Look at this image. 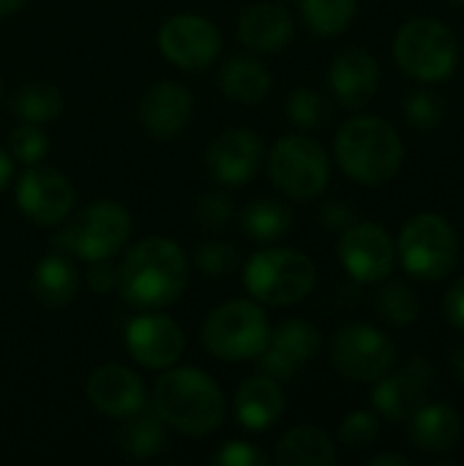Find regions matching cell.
Wrapping results in <instances>:
<instances>
[{"instance_id":"1","label":"cell","mask_w":464,"mask_h":466,"mask_svg":"<svg viewBox=\"0 0 464 466\" xmlns=\"http://www.w3.org/2000/svg\"><path fill=\"white\" fill-rule=\"evenodd\" d=\"M189 284V259L170 238H145L123 257L118 289L134 309L153 311L172 306Z\"/></svg>"},{"instance_id":"2","label":"cell","mask_w":464,"mask_h":466,"mask_svg":"<svg viewBox=\"0 0 464 466\" xmlns=\"http://www.w3.org/2000/svg\"><path fill=\"white\" fill-rule=\"evenodd\" d=\"M153 410L186 437H208L224 423L227 401L216 380L200 369H164L153 385Z\"/></svg>"},{"instance_id":"3","label":"cell","mask_w":464,"mask_h":466,"mask_svg":"<svg viewBox=\"0 0 464 466\" xmlns=\"http://www.w3.org/2000/svg\"><path fill=\"white\" fill-rule=\"evenodd\" d=\"M334 153L342 172L361 186H383L397 177L405 164L399 131L375 115L347 120L336 134Z\"/></svg>"},{"instance_id":"4","label":"cell","mask_w":464,"mask_h":466,"mask_svg":"<svg viewBox=\"0 0 464 466\" xmlns=\"http://www.w3.org/2000/svg\"><path fill=\"white\" fill-rule=\"evenodd\" d=\"M394 60L407 76L418 82H446L457 71L459 41L440 19L416 16L397 30Z\"/></svg>"},{"instance_id":"5","label":"cell","mask_w":464,"mask_h":466,"mask_svg":"<svg viewBox=\"0 0 464 466\" xmlns=\"http://www.w3.org/2000/svg\"><path fill=\"white\" fill-rule=\"evenodd\" d=\"M249 295L263 306H293L309 298L317 284L314 262L293 248L257 251L243 268Z\"/></svg>"},{"instance_id":"6","label":"cell","mask_w":464,"mask_h":466,"mask_svg":"<svg viewBox=\"0 0 464 466\" xmlns=\"http://www.w3.org/2000/svg\"><path fill=\"white\" fill-rule=\"evenodd\" d=\"M271 322L257 300H227L216 306L202 325L205 350L227 363L260 358L268 347Z\"/></svg>"},{"instance_id":"7","label":"cell","mask_w":464,"mask_h":466,"mask_svg":"<svg viewBox=\"0 0 464 466\" xmlns=\"http://www.w3.org/2000/svg\"><path fill=\"white\" fill-rule=\"evenodd\" d=\"M131 235V216L120 202L98 199L68 218V224L57 235V246L82 259L101 262L112 259Z\"/></svg>"},{"instance_id":"8","label":"cell","mask_w":464,"mask_h":466,"mask_svg":"<svg viewBox=\"0 0 464 466\" xmlns=\"http://www.w3.org/2000/svg\"><path fill=\"white\" fill-rule=\"evenodd\" d=\"M459 240L454 227L440 213H418L410 221H405L399 240H397V257L402 268L421 281H440L451 273L457 265Z\"/></svg>"},{"instance_id":"9","label":"cell","mask_w":464,"mask_h":466,"mask_svg":"<svg viewBox=\"0 0 464 466\" xmlns=\"http://www.w3.org/2000/svg\"><path fill=\"white\" fill-rule=\"evenodd\" d=\"M268 175L282 194L293 199H312L325 191L331 180V161L320 142L290 134L271 147Z\"/></svg>"},{"instance_id":"10","label":"cell","mask_w":464,"mask_h":466,"mask_svg":"<svg viewBox=\"0 0 464 466\" xmlns=\"http://www.w3.org/2000/svg\"><path fill=\"white\" fill-rule=\"evenodd\" d=\"M394 344L391 339L366 322H353L336 330L331 339V363L334 369L358 385L377 382L394 366Z\"/></svg>"},{"instance_id":"11","label":"cell","mask_w":464,"mask_h":466,"mask_svg":"<svg viewBox=\"0 0 464 466\" xmlns=\"http://www.w3.org/2000/svg\"><path fill=\"white\" fill-rule=\"evenodd\" d=\"M339 262L358 284H383L397 265V243L375 221H356L339 238Z\"/></svg>"},{"instance_id":"12","label":"cell","mask_w":464,"mask_h":466,"mask_svg":"<svg viewBox=\"0 0 464 466\" xmlns=\"http://www.w3.org/2000/svg\"><path fill=\"white\" fill-rule=\"evenodd\" d=\"M19 213L38 227H57L74 210V188L68 177L52 167L30 164L16 183Z\"/></svg>"},{"instance_id":"13","label":"cell","mask_w":464,"mask_h":466,"mask_svg":"<svg viewBox=\"0 0 464 466\" xmlns=\"http://www.w3.org/2000/svg\"><path fill=\"white\" fill-rule=\"evenodd\" d=\"M159 49L172 66L186 71H200L219 57L222 33L205 16L175 14L159 27Z\"/></svg>"},{"instance_id":"14","label":"cell","mask_w":464,"mask_h":466,"mask_svg":"<svg viewBox=\"0 0 464 466\" xmlns=\"http://www.w3.org/2000/svg\"><path fill=\"white\" fill-rule=\"evenodd\" d=\"M435 382V369L427 358L416 355L405 369L386 371L377 382H372V404L380 418L391 423H405L416 415L421 404H427V393Z\"/></svg>"},{"instance_id":"15","label":"cell","mask_w":464,"mask_h":466,"mask_svg":"<svg viewBox=\"0 0 464 466\" xmlns=\"http://www.w3.org/2000/svg\"><path fill=\"white\" fill-rule=\"evenodd\" d=\"M126 350L139 366L164 371L180 360L186 336L180 325L164 314H139L126 325Z\"/></svg>"},{"instance_id":"16","label":"cell","mask_w":464,"mask_h":466,"mask_svg":"<svg viewBox=\"0 0 464 466\" xmlns=\"http://www.w3.org/2000/svg\"><path fill=\"white\" fill-rule=\"evenodd\" d=\"M323 347L320 330L306 319H287L276 330H271L268 347L260 352V366L276 382L293 380L306 363L317 358Z\"/></svg>"},{"instance_id":"17","label":"cell","mask_w":464,"mask_h":466,"mask_svg":"<svg viewBox=\"0 0 464 466\" xmlns=\"http://www.w3.org/2000/svg\"><path fill=\"white\" fill-rule=\"evenodd\" d=\"M205 161H208L213 180L224 186H243L257 177L265 161V147L254 131L227 128L211 142Z\"/></svg>"},{"instance_id":"18","label":"cell","mask_w":464,"mask_h":466,"mask_svg":"<svg viewBox=\"0 0 464 466\" xmlns=\"http://www.w3.org/2000/svg\"><path fill=\"white\" fill-rule=\"evenodd\" d=\"M85 396L93 410H98L107 418H118V420L142 412L145 401H148L142 380L131 369L118 366V363H107V366L96 369L88 377Z\"/></svg>"},{"instance_id":"19","label":"cell","mask_w":464,"mask_h":466,"mask_svg":"<svg viewBox=\"0 0 464 466\" xmlns=\"http://www.w3.org/2000/svg\"><path fill=\"white\" fill-rule=\"evenodd\" d=\"M328 85L342 106L361 109L380 87V63L366 49H345L331 60Z\"/></svg>"},{"instance_id":"20","label":"cell","mask_w":464,"mask_h":466,"mask_svg":"<svg viewBox=\"0 0 464 466\" xmlns=\"http://www.w3.org/2000/svg\"><path fill=\"white\" fill-rule=\"evenodd\" d=\"M191 109H194V101H191V93L183 85H178V82H156L142 96L139 120H142L145 131L153 139L167 142V139L178 137L189 126Z\"/></svg>"},{"instance_id":"21","label":"cell","mask_w":464,"mask_h":466,"mask_svg":"<svg viewBox=\"0 0 464 466\" xmlns=\"http://www.w3.org/2000/svg\"><path fill=\"white\" fill-rule=\"evenodd\" d=\"M295 35V19L276 3H254L238 16V41L252 52H279Z\"/></svg>"},{"instance_id":"22","label":"cell","mask_w":464,"mask_h":466,"mask_svg":"<svg viewBox=\"0 0 464 466\" xmlns=\"http://www.w3.org/2000/svg\"><path fill=\"white\" fill-rule=\"evenodd\" d=\"M410 440L424 456H446L462 440V418L449 404H421L410 418Z\"/></svg>"},{"instance_id":"23","label":"cell","mask_w":464,"mask_h":466,"mask_svg":"<svg viewBox=\"0 0 464 466\" xmlns=\"http://www.w3.org/2000/svg\"><path fill=\"white\" fill-rule=\"evenodd\" d=\"M235 420L249 431H268L284 415V390L273 377H252L235 390Z\"/></svg>"},{"instance_id":"24","label":"cell","mask_w":464,"mask_h":466,"mask_svg":"<svg viewBox=\"0 0 464 466\" xmlns=\"http://www.w3.org/2000/svg\"><path fill=\"white\" fill-rule=\"evenodd\" d=\"M77 287H79L77 268L66 257V251L63 254L55 251V254L41 257L38 265H36V270H33V279H30L33 298L41 306H46V309H63V306H68L77 298Z\"/></svg>"},{"instance_id":"25","label":"cell","mask_w":464,"mask_h":466,"mask_svg":"<svg viewBox=\"0 0 464 466\" xmlns=\"http://www.w3.org/2000/svg\"><path fill=\"white\" fill-rule=\"evenodd\" d=\"M273 459L279 466H334L336 445L317 426H295L282 434Z\"/></svg>"},{"instance_id":"26","label":"cell","mask_w":464,"mask_h":466,"mask_svg":"<svg viewBox=\"0 0 464 466\" xmlns=\"http://www.w3.org/2000/svg\"><path fill=\"white\" fill-rule=\"evenodd\" d=\"M219 87L227 98L241 104H257L271 93V71L254 57H230L222 66Z\"/></svg>"},{"instance_id":"27","label":"cell","mask_w":464,"mask_h":466,"mask_svg":"<svg viewBox=\"0 0 464 466\" xmlns=\"http://www.w3.org/2000/svg\"><path fill=\"white\" fill-rule=\"evenodd\" d=\"M118 448L129 459H153L167 448V423L159 415H129L118 429Z\"/></svg>"},{"instance_id":"28","label":"cell","mask_w":464,"mask_h":466,"mask_svg":"<svg viewBox=\"0 0 464 466\" xmlns=\"http://www.w3.org/2000/svg\"><path fill=\"white\" fill-rule=\"evenodd\" d=\"M60 112H63V93L55 85L33 82V85H25L14 96V115L22 123L44 126V123L57 120Z\"/></svg>"},{"instance_id":"29","label":"cell","mask_w":464,"mask_h":466,"mask_svg":"<svg viewBox=\"0 0 464 466\" xmlns=\"http://www.w3.org/2000/svg\"><path fill=\"white\" fill-rule=\"evenodd\" d=\"M241 224H243V232L254 243H273V240H279L282 235L290 232L293 213L276 199H260V202H254V205H249L243 210Z\"/></svg>"},{"instance_id":"30","label":"cell","mask_w":464,"mask_h":466,"mask_svg":"<svg viewBox=\"0 0 464 466\" xmlns=\"http://www.w3.org/2000/svg\"><path fill=\"white\" fill-rule=\"evenodd\" d=\"M358 0H301V16L312 33L331 38L350 27L356 19Z\"/></svg>"},{"instance_id":"31","label":"cell","mask_w":464,"mask_h":466,"mask_svg":"<svg viewBox=\"0 0 464 466\" xmlns=\"http://www.w3.org/2000/svg\"><path fill=\"white\" fill-rule=\"evenodd\" d=\"M375 309H377V314L388 325H397V328L413 325L421 317V300H418V295L413 292V287H407L402 281L386 284L377 292V298H375Z\"/></svg>"},{"instance_id":"32","label":"cell","mask_w":464,"mask_h":466,"mask_svg":"<svg viewBox=\"0 0 464 466\" xmlns=\"http://www.w3.org/2000/svg\"><path fill=\"white\" fill-rule=\"evenodd\" d=\"M287 115L298 128L314 131V128H323L328 123V104L317 90L298 87L287 98Z\"/></svg>"},{"instance_id":"33","label":"cell","mask_w":464,"mask_h":466,"mask_svg":"<svg viewBox=\"0 0 464 466\" xmlns=\"http://www.w3.org/2000/svg\"><path fill=\"white\" fill-rule=\"evenodd\" d=\"M380 440V418L369 410H356L339 423V442L347 451H366Z\"/></svg>"},{"instance_id":"34","label":"cell","mask_w":464,"mask_h":466,"mask_svg":"<svg viewBox=\"0 0 464 466\" xmlns=\"http://www.w3.org/2000/svg\"><path fill=\"white\" fill-rule=\"evenodd\" d=\"M194 265L202 276L208 279H227L232 270H238L241 257L230 243L222 240H208L202 246H197L194 251Z\"/></svg>"},{"instance_id":"35","label":"cell","mask_w":464,"mask_h":466,"mask_svg":"<svg viewBox=\"0 0 464 466\" xmlns=\"http://www.w3.org/2000/svg\"><path fill=\"white\" fill-rule=\"evenodd\" d=\"M8 150L16 161H22L25 167L38 164L46 153H49V139L41 131V126L33 123H22L11 131L8 137Z\"/></svg>"},{"instance_id":"36","label":"cell","mask_w":464,"mask_h":466,"mask_svg":"<svg viewBox=\"0 0 464 466\" xmlns=\"http://www.w3.org/2000/svg\"><path fill=\"white\" fill-rule=\"evenodd\" d=\"M191 216L205 229H224L232 218V199L222 191H205L202 197H197Z\"/></svg>"},{"instance_id":"37","label":"cell","mask_w":464,"mask_h":466,"mask_svg":"<svg viewBox=\"0 0 464 466\" xmlns=\"http://www.w3.org/2000/svg\"><path fill=\"white\" fill-rule=\"evenodd\" d=\"M405 115H407V123L413 128H421V131H432L440 126L443 120V106L438 101V96L427 93V90H418L413 93L407 101H405Z\"/></svg>"},{"instance_id":"38","label":"cell","mask_w":464,"mask_h":466,"mask_svg":"<svg viewBox=\"0 0 464 466\" xmlns=\"http://www.w3.org/2000/svg\"><path fill=\"white\" fill-rule=\"evenodd\" d=\"M213 464H219V466H263V464H268V456H265L260 448L249 445V442L232 440V442H227L224 448H219V451L213 453Z\"/></svg>"},{"instance_id":"39","label":"cell","mask_w":464,"mask_h":466,"mask_svg":"<svg viewBox=\"0 0 464 466\" xmlns=\"http://www.w3.org/2000/svg\"><path fill=\"white\" fill-rule=\"evenodd\" d=\"M443 314H446L449 325H454L457 330L464 333V276L449 287V292L443 298Z\"/></svg>"},{"instance_id":"40","label":"cell","mask_w":464,"mask_h":466,"mask_svg":"<svg viewBox=\"0 0 464 466\" xmlns=\"http://www.w3.org/2000/svg\"><path fill=\"white\" fill-rule=\"evenodd\" d=\"M320 216H323V224H325L331 232H339V235H342L347 227H353V224L358 221L356 210H353L347 202H339V199H336V202H328V205L323 208Z\"/></svg>"},{"instance_id":"41","label":"cell","mask_w":464,"mask_h":466,"mask_svg":"<svg viewBox=\"0 0 464 466\" xmlns=\"http://www.w3.org/2000/svg\"><path fill=\"white\" fill-rule=\"evenodd\" d=\"M88 284H90V289H93V292H98V295H107V292H112V287H118V270L109 265V259L90 262Z\"/></svg>"},{"instance_id":"42","label":"cell","mask_w":464,"mask_h":466,"mask_svg":"<svg viewBox=\"0 0 464 466\" xmlns=\"http://www.w3.org/2000/svg\"><path fill=\"white\" fill-rule=\"evenodd\" d=\"M369 466H410V459L399 453H380L369 459Z\"/></svg>"},{"instance_id":"43","label":"cell","mask_w":464,"mask_h":466,"mask_svg":"<svg viewBox=\"0 0 464 466\" xmlns=\"http://www.w3.org/2000/svg\"><path fill=\"white\" fill-rule=\"evenodd\" d=\"M11 175H14V161H11V156L0 147V191L11 183Z\"/></svg>"},{"instance_id":"44","label":"cell","mask_w":464,"mask_h":466,"mask_svg":"<svg viewBox=\"0 0 464 466\" xmlns=\"http://www.w3.org/2000/svg\"><path fill=\"white\" fill-rule=\"evenodd\" d=\"M451 366H454V374H457L459 385H464V347L454 352V358H451Z\"/></svg>"},{"instance_id":"45","label":"cell","mask_w":464,"mask_h":466,"mask_svg":"<svg viewBox=\"0 0 464 466\" xmlns=\"http://www.w3.org/2000/svg\"><path fill=\"white\" fill-rule=\"evenodd\" d=\"M25 0H0V16H11L22 8Z\"/></svg>"},{"instance_id":"46","label":"cell","mask_w":464,"mask_h":466,"mask_svg":"<svg viewBox=\"0 0 464 466\" xmlns=\"http://www.w3.org/2000/svg\"><path fill=\"white\" fill-rule=\"evenodd\" d=\"M451 3H457V5H464V0H451Z\"/></svg>"}]
</instances>
